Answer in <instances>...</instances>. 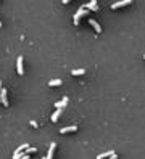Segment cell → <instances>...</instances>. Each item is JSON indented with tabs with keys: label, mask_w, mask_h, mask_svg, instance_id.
<instances>
[{
	"label": "cell",
	"mask_w": 145,
	"mask_h": 159,
	"mask_svg": "<svg viewBox=\"0 0 145 159\" xmlns=\"http://www.w3.org/2000/svg\"><path fill=\"white\" fill-rule=\"evenodd\" d=\"M89 10L85 8L84 5H82V7H81L79 10H77L76 13H74V16H72V21H74V24H79V19H81V16H84V15H89Z\"/></svg>",
	"instance_id": "cell-1"
},
{
	"label": "cell",
	"mask_w": 145,
	"mask_h": 159,
	"mask_svg": "<svg viewBox=\"0 0 145 159\" xmlns=\"http://www.w3.org/2000/svg\"><path fill=\"white\" fill-rule=\"evenodd\" d=\"M0 103H2V105H5V106H8V92H7V89H3V87H2V97H0Z\"/></svg>",
	"instance_id": "cell-2"
},
{
	"label": "cell",
	"mask_w": 145,
	"mask_h": 159,
	"mask_svg": "<svg viewBox=\"0 0 145 159\" xmlns=\"http://www.w3.org/2000/svg\"><path fill=\"white\" fill-rule=\"evenodd\" d=\"M84 7L89 10V11H90V10H94V11H97V10H98V5H97V0H90V2H89V3H85Z\"/></svg>",
	"instance_id": "cell-3"
},
{
	"label": "cell",
	"mask_w": 145,
	"mask_h": 159,
	"mask_svg": "<svg viewBox=\"0 0 145 159\" xmlns=\"http://www.w3.org/2000/svg\"><path fill=\"white\" fill-rule=\"evenodd\" d=\"M131 0H119V2H113L111 8H119V7H124V5H129Z\"/></svg>",
	"instance_id": "cell-4"
},
{
	"label": "cell",
	"mask_w": 145,
	"mask_h": 159,
	"mask_svg": "<svg viewBox=\"0 0 145 159\" xmlns=\"http://www.w3.org/2000/svg\"><path fill=\"white\" fill-rule=\"evenodd\" d=\"M16 68H18V72L20 74H24V66H23V56H18V60H16Z\"/></svg>",
	"instance_id": "cell-5"
},
{
	"label": "cell",
	"mask_w": 145,
	"mask_h": 159,
	"mask_svg": "<svg viewBox=\"0 0 145 159\" xmlns=\"http://www.w3.org/2000/svg\"><path fill=\"white\" fill-rule=\"evenodd\" d=\"M55 148H56V143L52 142L50 143V148H48V153L45 154V159H52L53 158V151H55Z\"/></svg>",
	"instance_id": "cell-6"
},
{
	"label": "cell",
	"mask_w": 145,
	"mask_h": 159,
	"mask_svg": "<svg viewBox=\"0 0 145 159\" xmlns=\"http://www.w3.org/2000/svg\"><path fill=\"white\" fill-rule=\"evenodd\" d=\"M66 103H68V97H63L60 100V101H56L55 106H56V109H63L64 106H66Z\"/></svg>",
	"instance_id": "cell-7"
},
{
	"label": "cell",
	"mask_w": 145,
	"mask_h": 159,
	"mask_svg": "<svg viewBox=\"0 0 145 159\" xmlns=\"http://www.w3.org/2000/svg\"><path fill=\"white\" fill-rule=\"evenodd\" d=\"M76 130H77V125H68V127H61L60 134H68V132H76Z\"/></svg>",
	"instance_id": "cell-8"
},
{
	"label": "cell",
	"mask_w": 145,
	"mask_h": 159,
	"mask_svg": "<svg viewBox=\"0 0 145 159\" xmlns=\"http://www.w3.org/2000/svg\"><path fill=\"white\" fill-rule=\"evenodd\" d=\"M89 23H90V24H92L94 28H95V31H97V32H102V26L98 24V21H95L94 18H89Z\"/></svg>",
	"instance_id": "cell-9"
},
{
	"label": "cell",
	"mask_w": 145,
	"mask_h": 159,
	"mask_svg": "<svg viewBox=\"0 0 145 159\" xmlns=\"http://www.w3.org/2000/svg\"><path fill=\"white\" fill-rule=\"evenodd\" d=\"M113 154H116V153H115V151H106V153L98 154V156H97V159H108V158H111Z\"/></svg>",
	"instance_id": "cell-10"
},
{
	"label": "cell",
	"mask_w": 145,
	"mask_h": 159,
	"mask_svg": "<svg viewBox=\"0 0 145 159\" xmlns=\"http://www.w3.org/2000/svg\"><path fill=\"white\" fill-rule=\"evenodd\" d=\"M61 113H63V109H55V113L50 116V119H52L53 122H56V121H58V117L61 116Z\"/></svg>",
	"instance_id": "cell-11"
},
{
	"label": "cell",
	"mask_w": 145,
	"mask_h": 159,
	"mask_svg": "<svg viewBox=\"0 0 145 159\" xmlns=\"http://www.w3.org/2000/svg\"><path fill=\"white\" fill-rule=\"evenodd\" d=\"M71 74L72 76H82V74H85V69L84 68H77V69H72Z\"/></svg>",
	"instance_id": "cell-12"
},
{
	"label": "cell",
	"mask_w": 145,
	"mask_h": 159,
	"mask_svg": "<svg viewBox=\"0 0 145 159\" xmlns=\"http://www.w3.org/2000/svg\"><path fill=\"white\" fill-rule=\"evenodd\" d=\"M60 84H61V79H52V81H48V85H50V87L60 85Z\"/></svg>",
	"instance_id": "cell-13"
},
{
	"label": "cell",
	"mask_w": 145,
	"mask_h": 159,
	"mask_svg": "<svg viewBox=\"0 0 145 159\" xmlns=\"http://www.w3.org/2000/svg\"><path fill=\"white\" fill-rule=\"evenodd\" d=\"M36 151H37V148H32V146H29L28 150L24 151V153H26V154H31V153H36Z\"/></svg>",
	"instance_id": "cell-14"
},
{
	"label": "cell",
	"mask_w": 145,
	"mask_h": 159,
	"mask_svg": "<svg viewBox=\"0 0 145 159\" xmlns=\"http://www.w3.org/2000/svg\"><path fill=\"white\" fill-rule=\"evenodd\" d=\"M21 159H29V154H26V153H24V154H23V158H21Z\"/></svg>",
	"instance_id": "cell-15"
},
{
	"label": "cell",
	"mask_w": 145,
	"mask_h": 159,
	"mask_svg": "<svg viewBox=\"0 0 145 159\" xmlns=\"http://www.w3.org/2000/svg\"><path fill=\"white\" fill-rule=\"evenodd\" d=\"M108 159H118V154H113L111 158H108Z\"/></svg>",
	"instance_id": "cell-16"
},
{
	"label": "cell",
	"mask_w": 145,
	"mask_h": 159,
	"mask_svg": "<svg viewBox=\"0 0 145 159\" xmlns=\"http://www.w3.org/2000/svg\"><path fill=\"white\" fill-rule=\"evenodd\" d=\"M0 26H2V21H0Z\"/></svg>",
	"instance_id": "cell-17"
},
{
	"label": "cell",
	"mask_w": 145,
	"mask_h": 159,
	"mask_svg": "<svg viewBox=\"0 0 145 159\" xmlns=\"http://www.w3.org/2000/svg\"><path fill=\"white\" fill-rule=\"evenodd\" d=\"M0 85H2V81H0Z\"/></svg>",
	"instance_id": "cell-18"
},
{
	"label": "cell",
	"mask_w": 145,
	"mask_h": 159,
	"mask_svg": "<svg viewBox=\"0 0 145 159\" xmlns=\"http://www.w3.org/2000/svg\"><path fill=\"white\" fill-rule=\"evenodd\" d=\"M42 159H45V158H42Z\"/></svg>",
	"instance_id": "cell-19"
}]
</instances>
